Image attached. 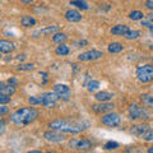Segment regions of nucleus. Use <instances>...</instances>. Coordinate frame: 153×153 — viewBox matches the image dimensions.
Segmentation results:
<instances>
[{"instance_id": "obj_31", "label": "nucleus", "mask_w": 153, "mask_h": 153, "mask_svg": "<svg viewBox=\"0 0 153 153\" xmlns=\"http://www.w3.org/2000/svg\"><path fill=\"white\" fill-rule=\"evenodd\" d=\"M12 97L9 94H4V93H0V103L1 105H5L8 102H10Z\"/></svg>"}, {"instance_id": "obj_12", "label": "nucleus", "mask_w": 153, "mask_h": 153, "mask_svg": "<svg viewBox=\"0 0 153 153\" xmlns=\"http://www.w3.org/2000/svg\"><path fill=\"white\" fill-rule=\"evenodd\" d=\"M60 27L59 26H49L46 28H42V30H38L33 33V36L37 37V36H49V35H55L56 32H59Z\"/></svg>"}, {"instance_id": "obj_5", "label": "nucleus", "mask_w": 153, "mask_h": 153, "mask_svg": "<svg viewBox=\"0 0 153 153\" xmlns=\"http://www.w3.org/2000/svg\"><path fill=\"white\" fill-rule=\"evenodd\" d=\"M101 121L103 125L106 126H111V128H115V126H119L121 123V117L119 114H115V112H107L103 116L101 117Z\"/></svg>"}, {"instance_id": "obj_38", "label": "nucleus", "mask_w": 153, "mask_h": 153, "mask_svg": "<svg viewBox=\"0 0 153 153\" xmlns=\"http://www.w3.org/2000/svg\"><path fill=\"white\" fill-rule=\"evenodd\" d=\"M147 18H148V21H149V22H153V13L147 14Z\"/></svg>"}, {"instance_id": "obj_8", "label": "nucleus", "mask_w": 153, "mask_h": 153, "mask_svg": "<svg viewBox=\"0 0 153 153\" xmlns=\"http://www.w3.org/2000/svg\"><path fill=\"white\" fill-rule=\"evenodd\" d=\"M41 96H42V98H44V106L46 108H52L55 106L56 101L60 98V96L57 94L55 91L54 92H46V93L41 94Z\"/></svg>"}, {"instance_id": "obj_15", "label": "nucleus", "mask_w": 153, "mask_h": 153, "mask_svg": "<svg viewBox=\"0 0 153 153\" xmlns=\"http://www.w3.org/2000/svg\"><path fill=\"white\" fill-rule=\"evenodd\" d=\"M112 97H114V93L107 92V91H102V92H98L94 94V98L98 102H107L110 100H112Z\"/></svg>"}, {"instance_id": "obj_13", "label": "nucleus", "mask_w": 153, "mask_h": 153, "mask_svg": "<svg viewBox=\"0 0 153 153\" xmlns=\"http://www.w3.org/2000/svg\"><path fill=\"white\" fill-rule=\"evenodd\" d=\"M65 19H66L68 22L75 23V22L82 21V14H80L78 10H74V9H69V10L65 12Z\"/></svg>"}, {"instance_id": "obj_23", "label": "nucleus", "mask_w": 153, "mask_h": 153, "mask_svg": "<svg viewBox=\"0 0 153 153\" xmlns=\"http://www.w3.org/2000/svg\"><path fill=\"white\" fill-rule=\"evenodd\" d=\"M140 100H142V102H143L144 106L153 108V97H152V96H149V94H142Z\"/></svg>"}, {"instance_id": "obj_29", "label": "nucleus", "mask_w": 153, "mask_h": 153, "mask_svg": "<svg viewBox=\"0 0 153 153\" xmlns=\"http://www.w3.org/2000/svg\"><path fill=\"white\" fill-rule=\"evenodd\" d=\"M98 87H100V82L98 80H89V82L87 83V88H88V91H96V89H98Z\"/></svg>"}, {"instance_id": "obj_26", "label": "nucleus", "mask_w": 153, "mask_h": 153, "mask_svg": "<svg viewBox=\"0 0 153 153\" xmlns=\"http://www.w3.org/2000/svg\"><path fill=\"white\" fill-rule=\"evenodd\" d=\"M140 138L143 140H146V142H151V140H153V129H148L147 131H144L140 135Z\"/></svg>"}, {"instance_id": "obj_28", "label": "nucleus", "mask_w": 153, "mask_h": 153, "mask_svg": "<svg viewBox=\"0 0 153 153\" xmlns=\"http://www.w3.org/2000/svg\"><path fill=\"white\" fill-rule=\"evenodd\" d=\"M140 36V32L139 31H131V30H129L128 33L124 37L128 38V40H135V38H138Z\"/></svg>"}, {"instance_id": "obj_9", "label": "nucleus", "mask_w": 153, "mask_h": 153, "mask_svg": "<svg viewBox=\"0 0 153 153\" xmlns=\"http://www.w3.org/2000/svg\"><path fill=\"white\" fill-rule=\"evenodd\" d=\"M44 138L47 142H51V143H60L65 139L64 134H61L60 130H56V129H52L50 131H46L44 134Z\"/></svg>"}, {"instance_id": "obj_2", "label": "nucleus", "mask_w": 153, "mask_h": 153, "mask_svg": "<svg viewBox=\"0 0 153 153\" xmlns=\"http://www.w3.org/2000/svg\"><path fill=\"white\" fill-rule=\"evenodd\" d=\"M38 116V111L35 107H22L10 115V120L17 125H28L33 123Z\"/></svg>"}, {"instance_id": "obj_27", "label": "nucleus", "mask_w": 153, "mask_h": 153, "mask_svg": "<svg viewBox=\"0 0 153 153\" xmlns=\"http://www.w3.org/2000/svg\"><path fill=\"white\" fill-rule=\"evenodd\" d=\"M143 14L142 12H139V10H133L130 14H129V18L131 19V21H140V19H143Z\"/></svg>"}, {"instance_id": "obj_35", "label": "nucleus", "mask_w": 153, "mask_h": 153, "mask_svg": "<svg viewBox=\"0 0 153 153\" xmlns=\"http://www.w3.org/2000/svg\"><path fill=\"white\" fill-rule=\"evenodd\" d=\"M142 26H144V27H147V28H151V27H153V23L147 22V21H142Z\"/></svg>"}, {"instance_id": "obj_25", "label": "nucleus", "mask_w": 153, "mask_h": 153, "mask_svg": "<svg viewBox=\"0 0 153 153\" xmlns=\"http://www.w3.org/2000/svg\"><path fill=\"white\" fill-rule=\"evenodd\" d=\"M70 5H75L76 8L79 9H83V10H88V4L84 1V0H73V1H70Z\"/></svg>"}, {"instance_id": "obj_20", "label": "nucleus", "mask_w": 153, "mask_h": 153, "mask_svg": "<svg viewBox=\"0 0 153 153\" xmlns=\"http://www.w3.org/2000/svg\"><path fill=\"white\" fill-rule=\"evenodd\" d=\"M21 23H22V26H25V27H33L36 25V19L31 16H23L21 19Z\"/></svg>"}, {"instance_id": "obj_6", "label": "nucleus", "mask_w": 153, "mask_h": 153, "mask_svg": "<svg viewBox=\"0 0 153 153\" xmlns=\"http://www.w3.org/2000/svg\"><path fill=\"white\" fill-rule=\"evenodd\" d=\"M92 142L87 139H71L69 142V147L75 151H87L92 148Z\"/></svg>"}, {"instance_id": "obj_40", "label": "nucleus", "mask_w": 153, "mask_h": 153, "mask_svg": "<svg viewBox=\"0 0 153 153\" xmlns=\"http://www.w3.org/2000/svg\"><path fill=\"white\" fill-rule=\"evenodd\" d=\"M17 59H18V60H25V59H26V55H18Z\"/></svg>"}, {"instance_id": "obj_10", "label": "nucleus", "mask_w": 153, "mask_h": 153, "mask_svg": "<svg viewBox=\"0 0 153 153\" xmlns=\"http://www.w3.org/2000/svg\"><path fill=\"white\" fill-rule=\"evenodd\" d=\"M114 103H107V102H101L97 105H92V110L96 114H105V112H110L114 110Z\"/></svg>"}, {"instance_id": "obj_18", "label": "nucleus", "mask_w": 153, "mask_h": 153, "mask_svg": "<svg viewBox=\"0 0 153 153\" xmlns=\"http://www.w3.org/2000/svg\"><path fill=\"white\" fill-rule=\"evenodd\" d=\"M148 129H149V126L146 125V124H142V125H133L130 129V133L134 134V135H137V137H140L143 133L148 130Z\"/></svg>"}, {"instance_id": "obj_41", "label": "nucleus", "mask_w": 153, "mask_h": 153, "mask_svg": "<svg viewBox=\"0 0 153 153\" xmlns=\"http://www.w3.org/2000/svg\"><path fill=\"white\" fill-rule=\"evenodd\" d=\"M148 153H153V147H151V148H148Z\"/></svg>"}, {"instance_id": "obj_3", "label": "nucleus", "mask_w": 153, "mask_h": 153, "mask_svg": "<svg viewBox=\"0 0 153 153\" xmlns=\"http://www.w3.org/2000/svg\"><path fill=\"white\" fill-rule=\"evenodd\" d=\"M137 78L142 83H148L153 80V65L146 64L137 69Z\"/></svg>"}, {"instance_id": "obj_11", "label": "nucleus", "mask_w": 153, "mask_h": 153, "mask_svg": "<svg viewBox=\"0 0 153 153\" xmlns=\"http://www.w3.org/2000/svg\"><path fill=\"white\" fill-rule=\"evenodd\" d=\"M54 91L60 96L63 100H69L70 97V88L66 84H56L54 87Z\"/></svg>"}, {"instance_id": "obj_24", "label": "nucleus", "mask_w": 153, "mask_h": 153, "mask_svg": "<svg viewBox=\"0 0 153 153\" xmlns=\"http://www.w3.org/2000/svg\"><path fill=\"white\" fill-rule=\"evenodd\" d=\"M28 102L32 106H37V105H42L44 106V98H42V96H32V97L28 98Z\"/></svg>"}, {"instance_id": "obj_42", "label": "nucleus", "mask_w": 153, "mask_h": 153, "mask_svg": "<svg viewBox=\"0 0 153 153\" xmlns=\"http://www.w3.org/2000/svg\"><path fill=\"white\" fill-rule=\"evenodd\" d=\"M30 153H41V152L40 151H31Z\"/></svg>"}, {"instance_id": "obj_33", "label": "nucleus", "mask_w": 153, "mask_h": 153, "mask_svg": "<svg viewBox=\"0 0 153 153\" xmlns=\"http://www.w3.org/2000/svg\"><path fill=\"white\" fill-rule=\"evenodd\" d=\"M8 111H9V108L5 106V105H3V106L0 107V116H4V115H5Z\"/></svg>"}, {"instance_id": "obj_39", "label": "nucleus", "mask_w": 153, "mask_h": 153, "mask_svg": "<svg viewBox=\"0 0 153 153\" xmlns=\"http://www.w3.org/2000/svg\"><path fill=\"white\" fill-rule=\"evenodd\" d=\"M22 3H25V4H31V3H33L35 0H21Z\"/></svg>"}, {"instance_id": "obj_16", "label": "nucleus", "mask_w": 153, "mask_h": 153, "mask_svg": "<svg viewBox=\"0 0 153 153\" xmlns=\"http://www.w3.org/2000/svg\"><path fill=\"white\" fill-rule=\"evenodd\" d=\"M129 31V27L125 25H117L111 28V33L115 36H125Z\"/></svg>"}, {"instance_id": "obj_19", "label": "nucleus", "mask_w": 153, "mask_h": 153, "mask_svg": "<svg viewBox=\"0 0 153 153\" xmlns=\"http://www.w3.org/2000/svg\"><path fill=\"white\" fill-rule=\"evenodd\" d=\"M124 49V46L120 44V42H111L108 45V52L110 54H117V52H121Z\"/></svg>"}, {"instance_id": "obj_34", "label": "nucleus", "mask_w": 153, "mask_h": 153, "mask_svg": "<svg viewBox=\"0 0 153 153\" xmlns=\"http://www.w3.org/2000/svg\"><path fill=\"white\" fill-rule=\"evenodd\" d=\"M146 8H148L149 10H153V0H147L146 1Z\"/></svg>"}, {"instance_id": "obj_36", "label": "nucleus", "mask_w": 153, "mask_h": 153, "mask_svg": "<svg viewBox=\"0 0 153 153\" xmlns=\"http://www.w3.org/2000/svg\"><path fill=\"white\" fill-rule=\"evenodd\" d=\"M8 82H9V83H12L13 85H17V83H18V82H17V79H14V78H10V79L8 80Z\"/></svg>"}, {"instance_id": "obj_32", "label": "nucleus", "mask_w": 153, "mask_h": 153, "mask_svg": "<svg viewBox=\"0 0 153 153\" xmlns=\"http://www.w3.org/2000/svg\"><path fill=\"white\" fill-rule=\"evenodd\" d=\"M33 68H35V65L33 64H21L18 66V70L25 71V70H32Z\"/></svg>"}, {"instance_id": "obj_17", "label": "nucleus", "mask_w": 153, "mask_h": 153, "mask_svg": "<svg viewBox=\"0 0 153 153\" xmlns=\"http://www.w3.org/2000/svg\"><path fill=\"white\" fill-rule=\"evenodd\" d=\"M14 50V44L10 41H7V40H1L0 41V51L3 54H9Z\"/></svg>"}, {"instance_id": "obj_7", "label": "nucleus", "mask_w": 153, "mask_h": 153, "mask_svg": "<svg viewBox=\"0 0 153 153\" xmlns=\"http://www.w3.org/2000/svg\"><path fill=\"white\" fill-rule=\"evenodd\" d=\"M103 56L102 51H98V50H91V51H85L82 52L79 56H78V60L79 61H93V60H98Z\"/></svg>"}, {"instance_id": "obj_4", "label": "nucleus", "mask_w": 153, "mask_h": 153, "mask_svg": "<svg viewBox=\"0 0 153 153\" xmlns=\"http://www.w3.org/2000/svg\"><path fill=\"white\" fill-rule=\"evenodd\" d=\"M129 115H130V117L133 120H138V119H149V114L137 103H131L130 106H129Z\"/></svg>"}, {"instance_id": "obj_37", "label": "nucleus", "mask_w": 153, "mask_h": 153, "mask_svg": "<svg viewBox=\"0 0 153 153\" xmlns=\"http://www.w3.org/2000/svg\"><path fill=\"white\" fill-rule=\"evenodd\" d=\"M0 124H1V130H0V133H3L4 129H5V123H4L3 119H1V121H0Z\"/></svg>"}, {"instance_id": "obj_30", "label": "nucleus", "mask_w": 153, "mask_h": 153, "mask_svg": "<svg viewBox=\"0 0 153 153\" xmlns=\"http://www.w3.org/2000/svg\"><path fill=\"white\" fill-rule=\"evenodd\" d=\"M105 149L106 151H112V149H116V148H119V143L117 142H112V140H110L107 142L106 144H105Z\"/></svg>"}, {"instance_id": "obj_22", "label": "nucleus", "mask_w": 153, "mask_h": 153, "mask_svg": "<svg viewBox=\"0 0 153 153\" xmlns=\"http://www.w3.org/2000/svg\"><path fill=\"white\" fill-rule=\"evenodd\" d=\"M55 52L57 55H61V56H64V55H68L69 52H70V49H69V46H66L64 44H60L59 46L56 47V50Z\"/></svg>"}, {"instance_id": "obj_14", "label": "nucleus", "mask_w": 153, "mask_h": 153, "mask_svg": "<svg viewBox=\"0 0 153 153\" xmlns=\"http://www.w3.org/2000/svg\"><path fill=\"white\" fill-rule=\"evenodd\" d=\"M0 93L12 96V94L16 93V85H13L9 82H1L0 83Z\"/></svg>"}, {"instance_id": "obj_21", "label": "nucleus", "mask_w": 153, "mask_h": 153, "mask_svg": "<svg viewBox=\"0 0 153 153\" xmlns=\"http://www.w3.org/2000/svg\"><path fill=\"white\" fill-rule=\"evenodd\" d=\"M66 40H68V36L63 32H56L54 35V37H52V41L56 42V44H64Z\"/></svg>"}, {"instance_id": "obj_1", "label": "nucleus", "mask_w": 153, "mask_h": 153, "mask_svg": "<svg viewBox=\"0 0 153 153\" xmlns=\"http://www.w3.org/2000/svg\"><path fill=\"white\" fill-rule=\"evenodd\" d=\"M89 126V123L87 121H76V120H55L50 124V128L51 129H56V130H60L63 133H80L85 130Z\"/></svg>"}]
</instances>
